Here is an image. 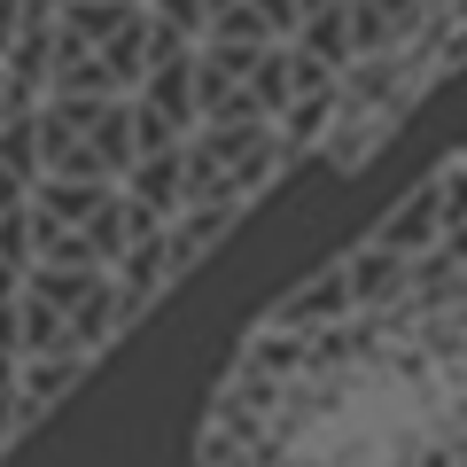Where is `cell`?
Listing matches in <instances>:
<instances>
[{
	"instance_id": "obj_1",
	"label": "cell",
	"mask_w": 467,
	"mask_h": 467,
	"mask_svg": "<svg viewBox=\"0 0 467 467\" xmlns=\"http://www.w3.org/2000/svg\"><path fill=\"white\" fill-rule=\"evenodd\" d=\"M39 149H47V171L63 180H117L140 164V125L133 101L117 94H47L39 101Z\"/></svg>"
},
{
	"instance_id": "obj_2",
	"label": "cell",
	"mask_w": 467,
	"mask_h": 467,
	"mask_svg": "<svg viewBox=\"0 0 467 467\" xmlns=\"http://www.w3.org/2000/svg\"><path fill=\"white\" fill-rule=\"evenodd\" d=\"M86 374H94V358H86V350H39V358H24V405L47 420L55 405L86 382Z\"/></svg>"
},
{
	"instance_id": "obj_3",
	"label": "cell",
	"mask_w": 467,
	"mask_h": 467,
	"mask_svg": "<svg viewBox=\"0 0 467 467\" xmlns=\"http://www.w3.org/2000/svg\"><path fill=\"white\" fill-rule=\"evenodd\" d=\"M24 16H32V0H0V55L16 47V32H24Z\"/></svg>"
},
{
	"instance_id": "obj_4",
	"label": "cell",
	"mask_w": 467,
	"mask_h": 467,
	"mask_svg": "<svg viewBox=\"0 0 467 467\" xmlns=\"http://www.w3.org/2000/svg\"><path fill=\"white\" fill-rule=\"evenodd\" d=\"M0 117H8V78H0Z\"/></svg>"
}]
</instances>
